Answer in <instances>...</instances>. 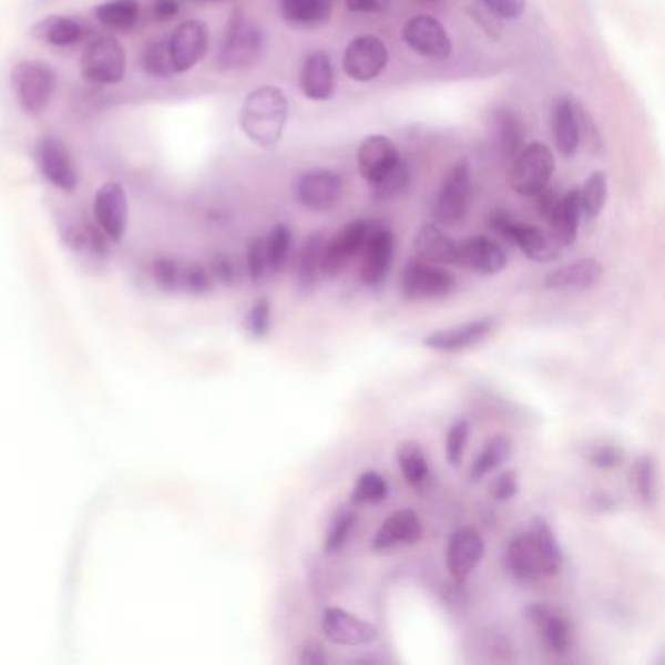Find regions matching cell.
<instances>
[{
  "label": "cell",
  "instance_id": "7",
  "mask_svg": "<svg viewBox=\"0 0 665 665\" xmlns=\"http://www.w3.org/2000/svg\"><path fill=\"white\" fill-rule=\"evenodd\" d=\"M552 172L554 155L551 149L543 143H531L511 161V186L518 194L533 197L551 184Z\"/></svg>",
  "mask_w": 665,
  "mask_h": 665
},
{
  "label": "cell",
  "instance_id": "42",
  "mask_svg": "<svg viewBox=\"0 0 665 665\" xmlns=\"http://www.w3.org/2000/svg\"><path fill=\"white\" fill-rule=\"evenodd\" d=\"M65 243L79 254H94V256L106 254L108 238L100 228L92 225H81V223L69 225L65 231Z\"/></svg>",
  "mask_w": 665,
  "mask_h": 665
},
{
  "label": "cell",
  "instance_id": "44",
  "mask_svg": "<svg viewBox=\"0 0 665 665\" xmlns=\"http://www.w3.org/2000/svg\"><path fill=\"white\" fill-rule=\"evenodd\" d=\"M582 454L585 457L587 463L603 469V471H611V469H617L625 461V451L621 447L611 443V441H587L585 447H582Z\"/></svg>",
  "mask_w": 665,
  "mask_h": 665
},
{
  "label": "cell",
  "instance_id": "35",
  "mask_svg": "<svg viewBox=\"0 0 665 665\" xmlns=\"http://www.w3.org/2000/svg\"><path fill=\"white\" fill-rule=\"evenodd\" d=\"M326 238L323 233H313L300 248L297 279L303 291H313L323 277V250Z\"/></svg>",
  "mask_w": 665,
  "mask_h": 665
},
{
  "label": "cell",
  "instance_id": "58",
  "mask_svg": "<svg viewBox=\"0 0 665 665\" xmlns=\"http://www.w3.org/2000/svg\"><path fill=\"white\" fill-rule=\"evenodd\" d=\"M213 2H215V0H213Z\"/></svg>",
  "mask_w": 665,
  "mask_h": 665
},
{
  "label": "cell",
  "instance_id": "41",
  "mask_svg": "<svg viewBox=\"0 0 665 665\" xmlns=\"http://www.w3.org/2000/svg\"><path fill=\"white\" fill-rule=\"evenodd\" d=\"M266 243V256H268V268L272 274L284 272L293 248V231L285 223H279L269 231L264 238Z\"/></svg>",
  "mask_w": 665,
  "mask_h": 665
},
{
  "label": "cell",
  "instance_id": "30",
  "mask_svg": "<svg viewBox=\"0 0 665 665\" xmlns=\"http://www.w3.org/2000/svg\"><path fill=\"white\" fill-rule=\"evenodd\" d=\"M603 277V266L595 258H582L566 266L552 269L544 277V287L552 291L566 289H592L593 285Z\"/></svg>",
  "mask_w": 665,
  "mask_h": 665
},
{
  "label": "cell",
  "instance_id": "43",
  "mask_svg": "<svg viewBox=\"0 0 665 665\" xmlns=\"http://www.w3.org/2000/svg\"><path fill=\"white\" fill-rule=\"evenodd\" d=\"M387 495H389V482L381 472L366 471L357 479L354 492H351V503L354 505L379 503L387 500Z\"/></svg>",
  "mask_w": 665,
  "mask_h": 665
},
{
  "label": "cell",
  "instance_id": "6",
  "mask_svg": "<svg viewBox=\"0 0 665 665\" xmlns=\"http://www.w3.org/2000/svg\"><path fill=\"white\" fill-rule=\"evenodd\" d=\"M472 168L469 161L454 163L441 182L433 203V219L438 225H457L471 207Z\"/></svg>",
  "mask_w": 665,
  "mask_h": 665
},
{
  "label": "cell",
  "instance_id": "32",
  "mask_svg": "<svg viewBox=\"0 0 665 665\" xmlns=\"http://www.w3.org/2000/svg\"><path fill=\"white\" fill-rule=\"evenodd\" d=\"M416 254L420 260L431 264H457L459 243L441 231L438 223H426L418 231L415 241Z\"/></svg>",
  "mask_w": 665,
  "mask_h": 665
},
{
  "label": "cell",
  "instance_id": "55",
  "mask_svg": "<svg viewBox=\"0 0 665 665\" xmlns=\"http://www.w3.org/2000/svg\"><path fill=\"white\" fill-rule=\"evenodd\" d=\"M299 662L303 665H325L328 662L323 644L317 641H310L300 649Z\"/></svg>",
  "mask_w": 665,
  "mask_h": 665
},
{
  "label": "cell",
  "instance_id": "12",
  "mask_svg": "<svg viewBox=\"0 0 665 665\" xmlns=\"http://www.w3.org/2000/svg\"><path fill=\"white\" fill-rule=\"evenodd\" d=\"M369 228H371L369 221H349L340 233H336L330 241H326L325 250H323V277L334 279V277L340 276L351 262L356 260L366 244Z\"/></svg>",
  "mask_w": 665,
  "mask_h": 665
},
{
  "label": "cell",
  "instance_id": "4",
  "mask_svg": "<svg viewBox=\"0 0 665 665\" xmlns=\"http://www.w3.org/2000/svg\"><path fill=\"white\" fill-rule=\"evenodd\" d=\"M266 48V38L260 25L256 24L250 17H246L243 10H233L228 18L225 32L221 35L219 65L228 71L246 69L254 65L262 58Z\"/></svg>",
  "mask_w": 665,
  "mask_h": 665
},
{
  "label": "cell",
  "instance_id": "47",
  "mask_svg": "<svg viewBox=\"0 0 665 665\" xmlns=\"http://www.w3.org/2000/svg\"><path fill=\"white\" fill-rule=\"evenodd\" d=\"M469 438H471V423H469V420H457L447 431L446 457L447 461L453 467H459L463 461Z\"/></svg>",
  "mask_w": 665,
  "mask_h": 665
},
{
  "label": "cell",
  "instance_id": "24",
  "mask_svg": "<svg viewBox=\"0 0 665 665\" xmlns=\"http://www.w3.org/2000/svg\"><path fill=\"white\" fill-rule=\"evenodd\" d=\"M400 161L397 145L385 135H369L357 149V168L369 184L385 178Z\"/></svg>",
  "mask_w": 665,
  "mask_h": 665
},
{
  "label": "cell",
  "instance_id": "40",
  "mask_svg": "<svg viewBox=\"0 0 665 665\" xmlns=\"http://www.w3.org/2000/svg\"><path fill=\"white\" fill-rule=\"evenodd\" d=\"M141 69L153 79H171L174 76L172 69L171 51H168V38H156L146 43L141 55Z\"/></svg>",
  "mask_w": 665,
  "mask_h": 665
},
{
  "label": "cell",
  "instance_id": "21",
  "mask_svg": "<svg viewBox=\"0 0 665 665\" xmlns=\"http://www.w3.org/2000/svg\"><path fill=\"white\" fill-rule=\"evenodd\" d=\"M582 112L574 98L559 96L552 102V139L562 156H574L582 145Z\"/></svg>",
  "mask_w": 665,
  "mask_h": 665
},
{
  "label": "cell",
  "instance_id": "15",
  "mask_svg": "<svg viewBox=\"0 0 665 665\" xmlns=\"http://www.w3.org/2000/svg\"><path fill=\"white\" fill-rule=\"evenodd\" d=\"M402 40L408 48L415 49L418 55L433 61H443L453 53V41L446 28L438 18L428 14L410 18L402 28Z\"/></svg>",
  "mask_w": 665,
  "mask_h": 665
},
{
  "label": "cell",
  "instance_id": "34",
  "mask_svg": "<svg viewBox=\"0 0 665 665\" xmlns=\"http://www.w3.org/2000/svg\"><path fill=\"white\" fill-rule=\"evenodd\" d=\"M631 488L646 508H656L659 502V469L652 454H641L631 467Z\"/></svg>",
  "mask_w": 665,
  "mask_h": 665
},
{
  "label": "cell",
  "instance_id": "38",
  "mask_svg": "<svg viewBox=\"0 0 665 665\" xmlns=\"http://www.w3.org/2000/svg\"><path fill=\"white\" fill-rule=\"evenodd\" d=\"M397 461L408 484L418 487L430 474L428 457L423 453L422 446L415 439H406L402 443H398Z\"/></svg>",
  "mask_w": 665,
  "mask_h": 665
},
{
  "label": "cell",
  "instance_id": "33",
  "mask_svg": "<svg viewBox=\"0 0 665 665\" xmlns=\"http://www.w3.org/2000/svg\"><path fill=\"white\" fill-rule=\"evenodd\" d=\"M282 17L295 28H320L332 17L334 0H282Z\"/></svg>",
  "mask_w": 665,
  "mask_h": 665
},
{
  "label": "cell",
  "instance_id": "45",
  "mask_svg": "<svg viewBox=\"0 0 665 665\" xmlns=\"http://www.w3.org/2000/svg\"><path fill=\"white\" fill-rule=\"evenodd\" d=\"M408 186H410V166L400 156L397 166L385 178L374 184L375 200H379V202L397 200V197L405 194Z\"/></svg>",
  "mask_w": 665,
  "mask_h": 665
},
{
  "label": "cell",
  "instance_id": "1",
  "mask_svg": "<svg viewBox=\"0 0 665 665\" xmlns=\"http://www.w3.org/2000/svg\"><path fill=\"white\" fill-rule=\"evenodd\" d=\"M564 552L551 525L543 518H533L528 528L511 536L503 551V566L520 582H536L559 574Z\"/></svg>",
  "mask_w": 665,
  "mask_h": 665
},
{
  "label": "cell",
  "instance_id": "50",
  "mask_svg": "<svg viewBox=\"0 0 665 665\" xmlns=\"http://www.w3.org/2000/svg\"><path fill=\"white\" fill-rule=\"evenodd\" d=\"M520 492V474L513 469L495 474L490 482V495L498 502H510Z\"/></svg>",
  "mask_w": 665,
  "mask_h": 665
},
{
  "label": "cell",
  "instance_id": "39",
  "mask_svg": "<svg viewBox=\"0 0 665 665\" xmlns=\"http://www.w3.org/2000/svg\"><path fill=\"white\" fill-rule=\"evenodd\" d=\"M608 180L605 172H593L580 187V203H582V219L595 221L600 217L605 203H607Z\"/></svg>",
  "mask_w": 665,
  "mask_h": 665
},
{
  "label": "cell",
  "instance_id": "8",
  "mask_svg": "<svg viewBox=\"0 0 665 665\" xmlns=\"http://www.w3.org/2000/svg\"><path fill=\"white\" fill-rule=\"evenodd\" d=\"M33 161L38 164L41 176L48 180L51 186L63 192H74V187L79 186V171L73 155L65 141L58 135H41L35 139Z\"/></svg>",
  "mask_w": 665,
  "mask_h": 665
},
{
  "label": "cell",
  "instance_id": "31",
  "mask_svg": "<svg viewBox=\"0 0 665 665\" xmlns=\"http://www.w3.org/2000/svg\"><path fill=\"white\" fill-rule=\"evenodd\" d=\"M552 235L559 238V243L566 248L576 243L577 231L582 223V203H580V187H572L566 194L560 195L559 202L552 209L551 217Z\"/></svg>",
  "mask_w": 665,
  "mask_h": 665
},
{
  "label": "cell",
  "instance_id": "16",
  "mask_svg": "<svg viewBox=\"0 0 665 665\" xmlns=\"http://www.w3.org/2000/svg\"><path fill=\"white\" fill-rule=\"evenodd\" d=\"M341 65L354 81H375L389 65V49L375 35H359L346 49Z\"/></svg>",
  "mask_w": 665,
  "mask_h": 665
},
{
  "label": "cell",
  "instance_id": "53",
  "mask_svg": "<svg viewBox=\"0 0 665 665\" xmlns=\"http://www.w3.org/2000/svg\"><path fill=\"white\" fill-rule=\"evenodd\" d=\"M515 223L518 221L513 219L510 213L502 212V209L492 213L490 219H488V225L494 231L495 235L502 236L503 241H508V243H511V233H513Z\"/></svg>",
  "mask_w": 665,
  "mask_h": 665
},
{
  "label": "cell",
  "instance_id": "20",
  "mask_svg": "<svg viewBox=\"0 0 665 665\" xmlns=\"http://www.w3.org/2000/svg\"><path fill=\"white\" fill-rule=\"evenodd\" d=\"M484 552L487 544L477 529H457L447 543L446 560L449 574L457 582L469 580L484 559Z\"/></svg>",
  "mask_w": 665,
  "mask_h": 665
},
{
  "label": "cell",
  "instance_id": "46",
  "mask_svg": "<svg viewBox=\"0 0 665 665\" xmlns=\"http://www.w3.org/2000/svg\"><path fill=\"white\" fill-rule=\"evenodd\" d=\"M357 515L354 510H340L334 520L330 521V528L326 533L325 551L328 554L340 551L341 546L346 544L351 531L356 528Z\"/></svg>",
  "mask_w": 665,
  "mask_h": 665
},
{
  "label": "cell",
  "instance_id": "22",
  "mask_svg": "<svg viewBox=\"0 0 665 665\" xmlns=\"http://www.w3.org/2000/svg\"><path fill=\"white\" fill-rule=\"evenodd\" d=\"M488 135L503 161H513L525 146V122L511 108H494L488 115Z\"/></svg>",
  "mask_w": 665,
  "mask_h": 665
},
{
  "label": "cell",
  "instance_id": "37",
  "mask_svg": "<svg viewBox=\"0 0 665 665\" xmlns=\"http://www.w3.org/2000/svg\"><path fill=\"white\" fill-rule=\"evenodd\" d=\"M511 451H513V443H511L510 438L494 436V438L488 439L479 457L472 463L471 474H469L472 482H479V480L488 477L490 472L500 469L510 459Z\"/></svg>",
  "mask_w": 665,
  "mask_h": 665
},
{
  "label": "cell",
  "instance_id": "17",
  "mask_svg": "<svg viewBox=\"0 0 665 665\" xmlns=\"http://www.w3.org/2000/svg\"><path fill=\"white\" fill-rule=\"evenodd\" d=\"M320 626H323V633L328 641L336 646H346V648L369 646L379 638V628L374 623L351 615L340 607L325 608Z\"/></svg>",
  "mask_w": 665,
  "mask_h": 665
},
{
  "label": "cell",
  "instance_id": "11",
  "mask_svg": "<svg viewBox=\"0 0 665 665\" xmlns=\"http://www.w3.org/2000/svg\"><path fill=\"white\" fill-rule=\"evenodd\" d=\"M94 221L110 243H120L130 223V202L120 182H106L98 187L92 203Z\"/></svg>",
  "mask_w": 665,
  "mask_h": 665
},
{
  "label": "cell",
  "instance_id": "25",
  "mask_svg": "<svg viewBox=\"0 0 665 665\" xmlns=\"http://www.w3.org/2000/svg\"><path fill=\"white\" fill-rule=\"evenodd\" d=\"M457 266H463L484 276H495L508 266V254L492 238L472 236L469 241L459 243Z\"/></svg>",
  "mask_w": 665,
  "mask_h": 665
},
{
  "label": "cell",
  "instance_id": "52",
  "mask_svg": "<svg viewBox=\"0 0 665 665\" xmlns=\"http://www.w3.org/2000/svg\"><path fill=\"white\" fill-rule=\"evenodd\" d=\"M495 17L503 20H518L525 12L528 0H480Z\"/></svg>",
  "mask_w": 665,
  "mask_h": 665
},
{
  "label": "cell",
  "instance_id": "9",
  "mask_svg": "<svg viewBox=\"0 0 665 665\" xmlns=\"http://www.w3.org/2000/svg\"><path fill=\"white\" fill-rule=\"evenodd\" d=\"M457 289V279L439 264L412 260L400 277V291L406 299L433 300L449 297Z\"/></svg>",
  "mask_w": 665,
  "mask_h": 665
},
{
  "label": "cell",
  "instance_id": "51",
  "mask_svg": "<svg viewBox=\"0 0 665 665\" xmlns=\"http://www.w3.org/2000/svg\"><path fill=\"white\" fill-rule=\"evenodd\" d=\"M209 274H212L213 282H219L223 285H235L238 282V266H236L235 258H231L228 254H219L213 258L209 264Z\"/></svg>",
  "mask_w": 665,
  "mask_h": 665
},
{
  "label": "cell",
  "instance_id": "48",
  "mask_svg": "<svg viewBox=\"0 0 665 665\" xmlns=\"http://www.w3.org/2000/svg\"><path fill=\"white\" fill-rule=\"evenodd\" d=\"M246 330L258 340L268 336L272 330V305L268 299H258L254 303L246 317Z\"/></svg>",
  "mask_w": 665,
  "mask_h": 665
},
{
  "label": "cell",
  "instance_id": "3",
  "mask_svg": "<svg viewBox=\"0 0 665 665\" xmlns=\"http://www.w3.org/2000/svg\"><path fill=\"white\" fill-rule=\"evenodd\" d=\"M10 89L20 110L30 117H38L53 100L58 73L45 61L22 59L10 69Z\"/></svg>",
  "mask_w": 665,
  "mask_h": 665
},
{
  "label": "cell",
  "instance_id": "29",
  "mask_svg": "<svg viewBox=\"0 0 665 665\" xmlns=\"http://www.w3.org/2000/svg\"><path fill=\"white\" fill-rule=\"evenodd\" d=\"M511 244H515L529 260L543 262V264L559 260L564 250V246L552 233H546L535 225H523V223H515L513 233H511Z\"/></svg>",
  "mask_w": 665,
  "mask_h": 665
},
{
  "label": "cell",
  "instance_id": "5",
  "mask_svg": "<svg viewBox=\"0 0 665 665\" xmlns=\"http://www.w3.org/2000/svg\"><path fill=\"white\" fill-rule=\"evenodd\" d=\"M125 49L114 35H100L82 49L81 73L86 81L100 86H115L125 79Z\"/></svg>",
  "mask_w": 665,
  "mask_h": 665
},
{
  "label": "cell",
  "instance_id": "56",
  "mask_svg": "<svg viewBox=\"0 0 665 665\" xmlns=\"http://www.w3.org/2000/svg\"><path fill=\"white\" fill-rule=\"evenodd\" d=\"M390 0H346V7L357 14H381L389 9Z\"/></svg>",
  "mask_w": 665,
  "mask_h": 665
},
{
  "label": "cell",
  "instance_id": "36",
  "mask_svg": "<svg viewBox=\"0 0 665 665\" xmlns=\"http://www.w3.org/2000/svg\"><path fill=\"white\" fill-rule=\"evenodd\" d=\"M96 22L115 32H127L135 28L141 17L139 0H106L92 10Z\"/></svg>",
  "mask_w": 665,
  "mask_h": 665
},
{
  "label": "cell",
  "instance_id": "2",
  "mask_svg": "<svg viewBox=\"0 0 665 665\" xmlns=\"http://www.w3.org/2000/svg\"><path fill=\"white\" fill-rule=\"evenodd\" d=\"M289 120V100L277 86L266 84L252 90L241 108V130L260 149H274L284 137Z\"/></svg>",
  "mask_w": 665,
  "mask_h": 665
},
{
  "label": "cell",
  "instance_id": "13",
  "mask_svg": "<svg viewBox=\"0 0 665 665\" xmlns=\"http://www.w3.org/2000/svg\"><path fill=\"white\" fill-rule=\"evenodd\" d=\"M397 252L395 233L385 225L371 223L366 244L361 248V282L369 287L381 285L389 276Z\"/></svg>",
  "mask_w": 665,
  "mask_h": 665
},
{
  "label": "cell",
  "instance_id": "28",
  "mask_svg": "<svg viewBox=\"0 0 665 665\" xmlns=\"http://www.w3.org/2000/svg\"><path fill=\"white\" fill-rule=\"evenodd\" d=\"M299 84L303 94L315 102H325L334 96L336 79H334V65L328 53L315 51L305 59L300 69Z\"/></svg>",
  "mask_w": 665,
  "mask_h": 665
},
{
  "label": "cell",
  "instance_id": "49",
  "mask_svg": "<svg viewBox=\"0 0 665 665\" xmlns=\"http://www.w3.org/2000/svg\"><path fill=\"white\" fill-rule=\"evenodd\" d=\"M246 269H248V276H250L254 284H260L264 277L268 276V256H266V243L264 238H254L250 246H248V254H246Z\"/></svg>",
  "mask_w": 665,
  "mask_h": 665
},
{
  "label": "cell",
  "instance_id": "57",
  "mask_svg": "<svg viewBox=\"0 0 665 665\" xmlns=\"http://www.w3.org/2000/svg\"><path fill=\"white\" fill-rule=\"evenodd\" d=\"M533 197L536 200V212H539V215L544 217V219H549L552 209H554V205L559 202V192L552 190L551 186H546L544 190H541L539 194L533 195Z\"/></svg>",
  "mask_w": 665,
  "mask_h": 665
},
{
  "label": "cell",
  "instance_id": "19",
  "mask_svg": "<svg viewBox=\"0 0 665 665\" xmlns=\"http://www.w3.org/2000/svg\"><path fill=\"white\" fill-rule=\"evenodd\" d=\"M523 615L528 617L531 625L535 626L536 633L543 638L544 646L551 649L552 654L562 656L570 652L574 644V626L570 623L566 613L546 603H535L529 605L523 611Z\"/></svg>",
  "mask_w": 665,
  "mask_h": 665
},
{
  "label": "cell",
  "instance_id": "23",
  "mask_svg": "<svg viewBox=\"0 0 665 665\" xmlns=\"http://www.w3.org/2000/svg\"><path fill=\"white\" fill-rule=\"evenodd\" d=\"M494 328V318H477V320H469L464 325L441 328V330L428 334L423 338V346L436 349V351H447V354L464 351V349L474 348L480 341L487 340Z\"/></svg>",
  "mask_w": 665,
  "mask_h": 665
},
{
  "label": "cell",
  "instance_id": "54",
  "mask_svg": "<svg viewBox=\"0 0 665 665\" xmlns=\"http://www.w3.org/2000/svg\"><path fill=\"white\" fill-rule=\"evenodd\" d=\"M180 9H182L180 0H153L151 17L155 18L156 22H171L178 17Z\"/></svg>",
  "mask_w": 665,
  "mask_h": 665
},
{
  "label": "cell",
  "instance_id": "18",
  "mask_svg": "<svg viewBox=\"0 0 665 665\" xmlns=\"http://www.w3.org/2000/svg\"><path fill=\"white\" fill-rule=\"evenodd\" d=\"M344 180L338 172L313 168L305 172L295 186V195L303 207L310 212H330L340 202Z\"/></svg>",
  "mask_w": 665,
  "mask_h": 665
},
{
  "label": "cell",
  "instance_id": "26",
  "mask_svg": "<svg viewBox=\"0 0 665 665\" xmlns=\"http://www.w3.org/2000/svg\"><path fill=\"white\" fill-rule=\"evenodd\" d=\"M94 30L84 20L65 14H51L41 18L40 22L30 28V38L43 41L53 48H73L89 40Z\"/></svg>",
  "mask_w": 665,
  "mask_h": 665
},
{
  "label": "cell",
  "instance_id": "10",
  "mask_svg": "<svg viewBox=\"0 0 665 665\" xmlns=\"http://www.w3.org/2000/svg\"><path fill=\"white\" fill-rule=\"evenodd\" d=\"M149 274L161 289L168 293H192L205 295L213 289L212 274L200 264H182V262L161 256L151 264Z\"/></svg>",
  "mask_w": 665,
  "mask_h": 665
},
{
  "label": "cell",
  "instance_id": "27",
  "mask_svg": "<svg viewBox=\"0 0 665 665\" xmlns=\"http://www.w3.org/2000/svg\"><path fill=\"white\" fill-rule=\"evenodd\" d=\"M423 535L422 520L412 510H398L390 513L375 531L371 549L374 551H390L398 546L416 544Z\"/></svg>",
  "mask_w": 665,
  "mask_h": 665
},
{
  "label": "cell",
  "instance_id": "14",
  "mask_svg": "<svg viewBox=\"0 0 665 665\" xmlns=\"http://www.w3.org/2000/svg\"><path fill=\"white\" fill-rule=\"evenodd\" d=\"M209 49V28L202 20H186L176 25L168 38L172 69L174 74L192 71Z\"/></svg>",
  "mask_w": 665,
  "mask_h": 665
}]
</instances>
